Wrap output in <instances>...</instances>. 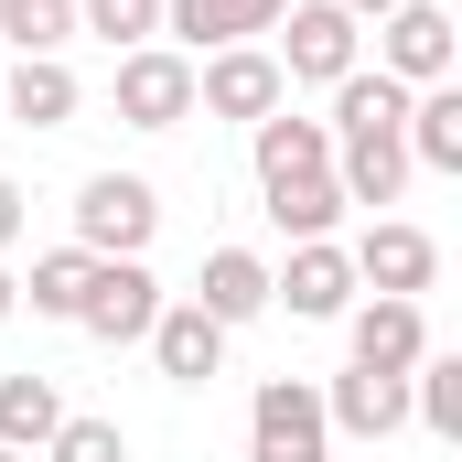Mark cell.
<instances>
[{"mask_svg": "<svg viewBox=\"0 0 462 462\" xmlns=\"http://www.w3.org/2000/svg\"><path fill=\"white\" fill-rule=\"evenodd\" d=\"M398 140H409V172H462V87H420Z\"/></svg>", "mask_w": 462, "mask_h": 462, "instance_id": "cell-19", "label": "cell"}, {"mask_svg": "<svg viewBox=\"0 0 462 462\" xmlns=\"http://www.w3.org/2000/svg\"><path fill=\"white\" fill-rule=\"evenodd\" d=\"M11 236H22V183L0 172V258H11Z\"/></svg>", "mask_w": 462, "mask_h": 462, "instance_id": "cell-26", "label": "cell"}, {"mask_svg": "<svg viewBox=\"0 0 462 462\" xmlns=\"http://www.w3.org/2000/svg\"><path fill=\"white\" fill-rule=\"evenodd\" d=\"M291 0H162V43L172 54H226V43H258Z\"/></svg>", "mask_w": 462, "mask_h": 462, "instance_id": "cell-11", "label": "cell"}, {"mask_svg": "<svg viewBox=\"0 0 462 462\" xmlns=\"http://www.w3.org/2000/svg\"><path fill=\"white\" fill-rule=\"evenodd\" d=\"M345 334H355V365H376V376H409V365L430 355V312H420V301H355V312H345Z\"/></svg>", "mask_w": 462, "mask_h": 462, "instance_id": "cell-12", "label": "cell"}, {"mask_svg": "<svg viewBox=\"0 0 462 462\" xmlns=\"http://www.w3.org/2000/svg\"><path fill=\"white\" fill-rule=\"evenodd\" d=\"M269 32H280L269 43L280 54V87H345L355 65H365V22H345L334 0H291Z\"/></svg>", "mask_w": 462, "mask_h": 462, "instance_id": "cell-1", "label": "cell"}, {"mask_svg": "<svg viewBox=\"0 0 462 462\" xmlns=\"http://www.w3.org/2000/svg\"><path fill=\"white\" fill-rule=\"evenodd\" d=\"M409 420L441 430V441H462V355H420L409 365Z\"/></svg>", "mask_w": 462, "mask_h": 462, "instance_id": "cell-22", "label": "cell"}, {"mask_svg": "<svg viewBox=\"0 0 462 462\" xmlns=\"http://www.w3.org/2000/svg\"><path fill=\"white\" fill-rule=\"evenodd\" d=\"M194 108H205V118H236V129H258L269 108H291V87H280V54H269V43L194 54Z\"/></svg>", "mask_w": 462, "mask_h": 462, "instance_id": "cell-4", "label": "cell"}, {"mask_svg": "<svg viewBox=\"0 0 462 462\" xmlns=\"http://www.w3.org/2000/svg\"><path fill=\"white\" fill-rule=\"evenodd\" d=\"M269 301H291V323H345L355 312V258L334 236L291 247V269H269Z\"/></svg>", "mask_w": 462, "mask_h": 462, "instance_id": "cell-9", "label": "cell"}, {"mask_svg": "<svg viewBox=\"0 0 462 462\" xmlns=\"http://www.w3.org/2000/svg\"><path fill=\"white\" fill-rule=\"evenodd\" d=\"M11 312H22V280H11V269H0V323H11Z\"/></svg>", "mask_w": 462, "mask_h": 462, "instance_id": "cell-28", "label": "cell"}, {"mask_svg": "<svg viewBox=\"0 0 462 462\" xmlns=\"http://www.w3.org/2000/svg\"><path fill=\"white\" fill-rule=\"evenodd\" d=\"M0 118H22V129H65V118H76V65H65V54H22V65L0 76Z\"/></svg>", "mask_w": 462, "mask_h": 462, "instance_id": "cell-16", "label": "cell"}, {"mask_svg": "<svg viewBox=\"0 0 462 462\" xmlns=\"http://www.w3.org/2000/svg\"><path fill=\"white\" fill-rule=\"evenodd\" d=\"M0 462H22V452H0Z\"/></svg>", "mask_w": 462, "mask_h": 462, "instance_id": "cell-29", "label": "cell"}, {"mask_svg": "<svg viewBox=\"0 0 462 462\" xmlns=\"http://www.w3.org/2000/svg\"><path fill=\"white\" fill-rule=\"evenodd\" d=\"M452 65H462V32H452L441 0H398V11L376 22V76H398L409 97H420V87H452Z\"/></svg>", "mask_w": 462, "mask_h": 462, "instance_id": "cell-3", "label": "cell"}, {"mask_svg": "<svg viewBox=\"0 0 462 462\" xmlns=\"http://www.w3.org/2000/svg\"><path fill=\"white\" fill-rule=\"evenodd\" d=\"M247 462H334V420L312 376H269L247 398Z\"/></svg>", "mask_w": 462, "mask_h": 462, "instance_id": "cell-2", "label": "cell"}, {"mask_svg": "<svg viewBox=\"0 0 462 462\" xmlns=\"http://www.w3.org/2000/svg\"><path fill=\"white\" fill-rule=\"evenodd\" d=\"M151 226H162V194L140 172H87V194H76V247L87 258H140Z\"/></svg>", "mask_w": 462, "mask_h": 462, "instance_id": "cell-5", "label": "cell"}, {"mask_svg": "<svg viewBox=\"0 0 462 462\" xmlns=\"http://www.w3.org/2000/svg\"><path fill=\"white\" fill-rule=\"evenodd\" d=\"M183 301L216 312L226 334H236V323H258V312H269V258H258V247H205V280H194Z\"/></svg>", "mask_w": 462, "mask_h": 462, "instance_id": "cell-14", "label": "cell"}, {"mask_svg": "<svg viewBox=\"0 0 462 462\" xmlns=\"http://www.w3.org/2000/svg\"><path fill=\"white\" fill-rule=\"evenodd\" d=\"M140 345H151V365H162L172 387H216V376H226V323L194 312V301H162Z\"/></svg>", "mask_w": 462, "mask_h": 462, "instance_id": "cell-10", "label": "cell"}, {"mask_svg": "<svg viewBox=\"0 0 462 462\" xmlns=\"http://www.w3.org/2000/svg\"><path fill=\"white\" fill-rule=\"evenodd\" d=\"M118 118L129 129H183L194 118V54H172V43L118 54Z\"/></svg>", "mask_w": 462, "mask_h": 462, "instance_id": "cell-8", "label": "cell"}, {"mask_svg": "<svg viewBox=\"0 0 462 462\" xmlns=\"http://www.w3.org/2000/svg\"><path fill=\"white\" fill-rule=\"evenodd\" d=\"M43 462H129V430H118V420H76V409H65V430L43 441Z\"/></svg>", "mask_w": 462, "mask_h": 462, "instance_id": "cell-25", "label": "cell"}, {"mask_svg": "<svg viewBox=\"0 0 462 462\" xmlns=\"http://www.w3.org/2000/svg\"><path fill=\"white\" fill-rule=\"evenodd\" d=\"M151 312H162L151 258H97V269H87V301H76V334H97V345H140Z\"/></svg>", "mask_w": 462, "mask_h": 462, "instance_id": "cell-6", "label": "cell"}, {"mask_svg": "<svg viewBox=\"0 0 462 462\" xmlns=\"http://www.w3.org/2000/svg\"><path fill=\"white\" fill-rule=\"evenodd\" d=\"M65 430V387L54 376H0V452H43Z\"/></svg>", "mask_w": 462, "mask_h": 462, "instance_id": "cell-20", "label": "cell"}, {"mask_svg": "<svg viewBox=\"0 0 462 462\" xmlns=\"http://www.w3.org/2000/svg\"><path fill=\"white\" fill-rule=\"evenodd\" d=\"M345 258H355V291H376V301H420V291L441 280V247H430L420 226H398V216H376Z\"/></svg>", "mask_w": 462, "mask_h": 462, "instance_id": "cell-7", "label": "cell"}, {"mask_svg": "<svg viewBox=\"0 0 462 462\" xmlns=\"http://www.w3.org/2000/svg\"><path fill=\"white\" fill-rule=\"evenodd\" d=\"M76 32H97L108 54H140L162 43V0H76Z\"/></svg>", "mask_w": 462, "mask_h": 462, "instance_id": "cell-24", "label": "cell"}, {"mask_svg": "<svg viewBox=\"0 0 462 462\" xmlns=\"http://www.w3.org/2000/svg\"><path fill=\"white\" fill-rule=\"evenodd\" d=\"M334 183H345V205H398V194H409V140H398V129L334 140Z\"/></svg>", "mask_w": 462, "mask_h": 462, "instance_id": "cell-15", "label": "cell"}, {"mask_svg": "<svg viewBox=\"0 0 462 462\" xmlns=\"http://www.w3.org/2000/svg\"><path fill=\"white\" fill-rule=\"evenodd\" d=\"M323 420H334V430H355V441H387V430H409V376L345 365V376L323 387Z\"/></svg>", "mask_w": 462, "mask_h": 462, "instance_id": "cell-13", "label": "cell"}, {"mask_svg": "<svg viewBox=\"0 0 462 462\" xmlns=\"http://www.w3.org/2000/svg\"><path fill=\"white\" fill-rule=\"evenodd\" d=\"M87 269H97V258H87V247L65 236V247H43V258H32V280H22V301H32L43 323H76V301H87Z\"/></svg>", "mask_w": 462, "mask_h": 462, "instance_id": "cell-21", "label": "cell"}, {"mask_svg": "<svg viewBox=\"0 0 462 462\" xmlns=\"http://www.w3.org/2000/svg\"><path fill=\"white\" fill-rule=\"evenodd\" d=\"M334 11H345V22H387L398 0H334Z\"/></svg>", "mask_w": 462, "mask_h": 462, "instance_id": "cell-27", "label": "cell"}, {"mask_svg": "<svg viewBox=\"0 0 462 462\" xmlns=\"http://www.w3.org/2000/svg\"><path fill=\"white\" fill-rule=\"evenodd\" d=\"M247 151H258V183L334 172V129H323V118H291V108H269V118H258V129H247Z\"/></svg>", "mask_w": 462, "mask_h": 462, "instance_id": "cell-17", "label": "cell"}, {"mask_svg": "<svg viewBox=\"0 0 462 462\" xmlns=\"http://www.w3.org/2000/svg\"><path fill=\"white\" fill-rule=\"evenodd\" d=\"M0 43L11 54H65L76 43V0H0Z\"/></svg>", "mask_w": 462, "mask_h": 462, "instance_id": "cell-23", "label": "cell"}, {"mask_svg": "<svg viewBox=\"0 0 462 462\" xmlns=\"http://www.w3.org/2000/svg\"><path fill=\"white\" fill-rule=\"evenodd\" d=\"M258 205H269V226L291 236V247H312V236L345 226V183L334 172H291V183H258Z\"/></svg>", "mask_w": 462, "mask_h": 462, "instance_id": "cell-18", "label": "cell"}]
</instances>
